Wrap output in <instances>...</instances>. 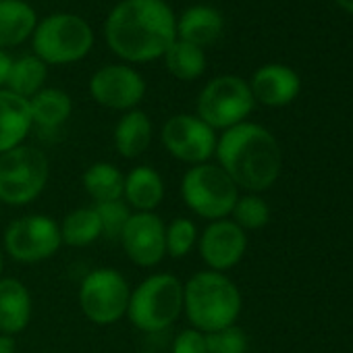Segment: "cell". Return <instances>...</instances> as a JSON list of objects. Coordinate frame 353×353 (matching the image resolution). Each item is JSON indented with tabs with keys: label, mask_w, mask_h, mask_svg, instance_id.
Returning a JSON list of instances; mask_svg holds the SVG:
<instances>
[{
	"label": "cell",
	"mask_w": 353,
	"mask_h": 353,
	"mask_svg": "<svg viewBox=\"0 0 353 353\" xmlns=\"http://www.w3.org/2000/svg\"><path fill=\"white\" fill-rule=\"evenodd\" d=\"M108 48L129 63H150L176 40V19L164 0H123L104 28Z\"/></svg>",
	"instance_id": "cell-1"
},
{
	"label": "cell",
	"mask_w": 353,
	"mask_h": 353,
	"mask_svg": "<svg viewBox=\"0 0 353 353\" xmlns=\"http://www.w3.org/2000/svg\"><path fill=\"white\" fill-rule=\"evenodd\" d=\"M214 154L233 183L252 194L270 190L283 166L276 137L256 123H239L227 129L216 141Z\"/></svg>",
	"instance_id": "cell-2"
},
{
	"label": "cell",
	"mask_w": 353,
	"mask_h": 353,
	"mask_svg": "<svg viewBox=\"0 0 353 353\" xmlns=\"http://www.w3.org/2000/svg\"><path fill=\"white\" fill-rule=\"evenodd\" d=\"M183 312L192 328L208 334L235 324L241 293L225 272L200 270L183 285Z\"/></svg>",
	"instance_id": "cell-3"
},
{
	"label": "cell",
	"mask_w": 353,
	"mask_h": 353,
	"mask_svg": "<svg viewBox=\"0 0 353 353\" xmlns=\"http://www.w3.org/2000/svg\"><path fill=\"white\" fill-rule=\"evenodd\" d=\"M183 314V283L174 274L156 272L143 279L129 297V322L148 334L166 330Z\"/></svg>",
	"instance_id": "cell-4"
},
{
	"label": "cell",
	"mask_w": 353,
	"mask_h": 353,
	"mask_svg": "<svg viewBox=\"0 0 353 353\" xmlns=\"http://www.w3.org/2000/svg\"><path fill=\"white\" fill-rule=\"evenodd\" d=\"M50 179V162L34 145H17L0 154V204L28 206L46 188Z\"/></svg>",
	"instance_id": "cell-5"
},
{
	"label": "cell",
	"mask_w": 353,
	"mask_h": 353,
	"mask_svg": "<svg viewBox=\"0 0 353 353\" xmlns=\"http://www.w3.org/2000/svg\"><path fill=\"white\" fill-rule=\"evenodd\" d=\"M181 198L194 214L212 223L231 216L239 200V188L219 164L204 162L183 174Z\"/></svg>",
	"instance_id": "cell-6"
},
{
	"label": "cell",
	"mask_w": 353,
	"mask_h": 353,
	"mask_svg": "<svg viewBox=\"0 0 353 353\" xmlns=\"http://www.w3.org/2000/svg\"><path fill=\"white\" fill-rule=\"evenodd\" d=\"M34 52L46 65H71L94 46V32L79 15L57 13L40 21L32 36Z\"/></svg>",
	"instance_id": "cell-7"
},
{
	"label": "cell",
	"mask_w": 353,
	"mask_h": 353,
	"mask_svg": "<svg viewBox=\"0 0 353 353\" xmlns=\"http://www.w3.org/2000/svg\"><path fill=\"white\" fill-rule=\"evenodd\" d=\"M254 96L250 83L235 75H221L206 83L198 96V117L216 129H231L245 123L248 114L254 110Z\"/></svg>",
	"instance_id": "cell-8"
},
{
	"label": "cell",
	"mask_w": 353,
	"mask_h": 353,
	"mask_svg": "<svg viewBox=\"0 0 353 353\" xmlns=\"http://www.w3.org/2000/svg\"><path fill=\"white\" fill-rule=\"evenodd\" d=\"M129 297L131 287L114 268H96L88 272L77 293L83 316L98 326H110L127 316Z\"/></svg>",
	"instance_id": "cell-9"
},
{
	"label": "cell",
	"mask_w": 353,
	"mask_h": 353,
	"mask_svg": "<svg viewBox=\"0 0 353 353\" xmlns=\"http://www.w3.org/2000/svg\"><path fill=\"white\" fill-rule=\"evenodd\" d=\"M61 241L59 223L46 214H30L13 221L5 231V250L15 262L36 264L52 258Z\"/></svg>",
	"instance_id": "cell-10"
},
{
	"label": "cell",
	"mask_w": 353,
	"mask_h": 353,
	"mask_svg": "<svg viewBox=\"0 0 353 353\" xmlns=\"http://www.w3.org/2000/svg\"><path fill=\"white\" fill-rule=\"evenodd\" d=\"M160 141L172 158L196 166L214 156L219 137L198 114H174L162 125Z\"/></svg>",
	"instance_id": "cell-11"
},
{
	"label": "cell",
	"mask_w": 353,
	"mask_h": 353,
	"mask_svg": "<svg viewBox=\"0 0 353 353\" xmlns=\"http://www.w3.org/2000/svg\"><path fill=\"white\" fill-rule=\"evenodd\" d=\"M92 98L110 110H133L145 96L143 77L127 65H106L90 79Z\"/></svg>",
	"instance_id": "cell-12"
},
{
	"label": "cell",
	"mask_w": 353,
	"mask_h": 353,
	"mask_svg": "<svg viewBox=\"0 0 353 353\" xmlns=\"http://www.w3.org/2000/svg\"><path fill=\"white\" fill-rule=\"evenodd\" d=\"M119 241L133 264L152 268L166 256V225L154 212H133Z\"/></svg>",
	"instance_id": "cell-13"
},
{
	"label": "cell",
	"mask_w": 353,
	"mask_h": 353,
	"mask_svg": "<svg viewBox=\"0 0 353 353\" xmlns=\"http://www.w3.org/2000/svg\"><path fill=\"white\" fill-rule=\"evenodd\" d=\"M198 250L210 270L225 272L241 262L248 250V235L233 221H212L200 235Z\"/></svg>",
	"instance_id": "cell-14"
},
{
	"label": "cell",
	"mask_w": 353,
	"mask_h": 353,
	"mask_svg": "<svg viewBox=\"0 0 353 353\" xmlns=\"http://www.w3.org/2000/svg\"><path fill=\"white\" fill-rule=\"evenodd\" d=\"M299 77L293 69L285 65H266L258 69L252 77L250 90L254 100L264 106H285L293 102L299 94Z\"/></svg>",
	"instance_id": "cell-15"
},
{
	"label": "cell",
	"mask_w": 353,
	"mask_h": 353,
	"mask_svg": "<svg viewBox=\"0 0 353 353\" xmlns=\"http://www.w3.org/2000/svg\"><path fill=\"white\" fill-rule=\"evenodd\" d=\"M34 314L30 289L19 279H0V334H19Z\"/></svg>",
	"instance_id": "cell-16"
},
{
	"label": "cell",
	"mask_w": 353,
	"mask_h": 353,
	"mask_svg": "<svg viewBox=\"0 0 353 353\" xmlns=\"http://www.w3.org/2000/svg\"><path fill=\"white\" fill-rule=\"evenodd\" d=\"M32 127L30 100L9 90H0V154L21 145Z\"/></svg>",
	"instance_id": "cell-17"
},
{
	"label": "cell",
	"mask_w": 353,
	"mask_h": 353,
	"mask_svg": "<svg viewBox=\"0 0 353 353\" xmlns=\"http://www.w3.org/2000/svg\"><path fill=\"white\" fill-rule=\"evenodd\" d=\"M225 30V19L223 15L208 5H196L190 7L181 19L176 21V40L190 42L198 48L212 46Z\"/></svg>",
	"instance_id": "cell-18"
},
{
	"label": "cell",
	"mask_w": 353,
	"mask_h": 353,
	"mask_svg": "<svg viewBox=\"0 0 353 353\" xmlns=\"http://www.w3.org/2000/svg\"><path fill=\"white\" fill-rule=\"evenodd\" d=\"M123 200L135 212H154L164 200V181L156 168L135 166L125 174Z\"/></svg>",
	"instance_id": "cell-19"
},
{
	"label": "cell",
	"mask_w": 353,
	"mask_h": 353,
	"mask_svg": "<svg viewBox=\"0 0 353 353\" xmlns=\"http://www.w3.org/2000/svg\"><path fill=\"white\" fill-rule=\"evenodd\" d=\"M114 148L123 158H139L152 143V121L143 110H129L114 127Z\"/></svg>",
	"instance_id": "cell-20"
},
{
	"label": "cell",
	"mask_w": 353,
	"mask_h": 353,
	"mask_svg": "<svg viewBox=\"0 0 353 353\" xmlns=\"http://www.w3.org/2000/svg\"><path fill=\"white\" fill-rule=\"evenodd\" d=\"M38 26L36 11L23 0H3L0 3V48L23 44Z\"/></svg>",
	"instance_id": "cell-21"
},
{
	"label": "cell",
	"mask_w": 353,
	"mask_h": 353,
	"mask_svg": "<svg viewBox=\"0 0 353 353\" xmlns=\"http://www.w3.org/2000/svg\"><path fill=\"white\" fill-rule=\"evenodd\" d=\"M32 121L42 131H57L67 123L73 110V102L67 92L59 88H44L30 98Z\"/></svg>",
	"instance_id": "cell-22"
},
{
	"label": "cell",
	"mask_w": 353,
	"mask_h": 353,
	"mask_svg": "<svg viewBox=\"0 0 353 353\" xmlns=\"http://www.w3.org/2000/svg\"><path fill=\"white\" fill-rule=\"evenodd\" d=\"M83 190L94 200V204L112 202L123 198L125 174L110 162H94L83 172Z\"/></svg>",
	"instance_id": "cell-23"
},
{
	"label": "cell",
	"mask_w": 353,
	"mask_h": 353,
	"mask_svg": "<svg viewBox=\"0 0 353 353\" xmlns=\"http://www.w3.org/2000/svg\"><path fill=\"white\" fill-rule=\"evenodd\" d=\"M46 77H48L46 63L40 61L36 54H26V57L13 61L11 71H9V79H7V90L30 100L40 90H44Z\"/></svg>",
	"instance_id": "cell-24"
},
{
	"label": "cell",
	"mask_w": 353,
	"mask_h": 353,
	"mask_svg": "<svg viewBox=\"0 0 353 353\" xmlns=\"http://www.w3.org/2000/svg\"><path fill=\"white\" fill-rule=\"evenodd\" d=\"M59 229H61L63 245H71V248H85L102 237V225L94 206L77 208L69 212L59 225Z\"/></svg>",
	"instance_id": "cell-25"
},
{
	"label": "cell",
	"mask_w": 353,
	"mask_h": 353,
	"mask_svg": "<svg viewBox=\"0 0 353 353\" xmlns=\"http://www.w3.org/2000/svg\"><path fill=\"white\" fill-rule=\"evenodd\" d=\"M164 65L172 77L181 81H194L206 71V54L202 48L190 42L174 40L164 52Z\"/></svg>",
	"instance_id": "cell-26"
},
{
	"label": "cell",
	"mask_w": 353,
	"mask_h": 353,
	"mask_svg": "<svg viewBox=\"0 0 353 353\" xmlns=\"http://www.w3.org/2000/svg\"><path fill=\"white\" fill-rule=\"evenodd\" d=\"M200 233L194 221L185 216H176L166 225V256L185 258L198 245Z\"/></svg>",
	"instance_id": "cell-27"
},
{
	"label": "cell",
	"mask_w": 353,
	"mask_h": 353,
	"mask_svg": "<svg viewBox=\"0 0 353 353\" xmlns=\"http://www.w3.org/2000/svg\"><path fill=\"white\" fill-rule=\"evenodd\" d=\"M231 216H233V223L239 225L243 231H256V229H262L268 225L270 208L260 196L250 194V196H243L235 202Z\"/></svg>",
	"instance_id": "cell-28"
},
{
	"label": "cell",
	"mask_w": 353,
	"mask_h": 353,
	"mask_svg": "<svg viewBox=\"0 0 353 353\" xmlns=\"http://www.w3.org/2000/svg\"><path fill=\"white\" fill-rule=\"evenodd\" d=\"M94 210H96V214L100 219L102 235L106 239H110V241H119L125 225L129 223V219L133 214L129 204L121 198V200H112V202L94 204Z\"/></svg>",
	"instance_id": "cell-29"
},
{
	"label": "cell",
	"mask_w": 353,
	"mask_h": 353,
	"mask_svg": "<svg viewBox=\"0 0 353 353\" xmlns=\"http://www.w3.org/2000/svg\"><path fill=\"white\" fill-rule=\"evenodd\" d=\"M206 345H208V353H248L250 341L243 328L231 324L227 328L208 332Z\"/></svg>",
	"instance_id": "cell-30"
},
{
	"label": "cell",
	"mask_w": 353,
	"mask_h": 353,
	"mask_svg": "<svg viewBox=\"0 0 353 353\" xmlns=\"http://www.w3.org/2000/svg\"><path fill=\"white\" fill-rule=\"evenodd\" d=\"M170 353H208L206 334L196 328H183L174 336Z\"/></svg>",
	"instance_id": "cell-31"
},
{
	"label": "cell",
	"mask_w": 353,
	"mask_h": 353,
	"mask_svg": "<svg viewBox=\"0 0 353 353\" xmlns=\"http://www.w3.org/2000/svg\"><path fill=\"white\" fill-rule=\"evenodd\" d=\"M11 65H13V59H11L3 48H0V85H7Z\"/></svg>",
	"instance_id": "cell-32"
},
{
	"label": "cell",
	"mask_w": 353,
	"mask_h": 353,
	"mask_svg": "<svg viewBox=\"0 0 353 353\" xmlns=\"http://www.w3.org/2000/svg\"><path fill=\"white\" fill-rule=\"evenodd\" d=\"M0 353H17V341H15V336L0 334Z\"/></svg>",
	"instance_id": "cell-33"
},
{
	"label": "cell",
	"mask_w": 353,
	"mask_h": 353,
	"mask_svg": "<svg viewBox=\"0 0 353 353\" xmlns=\"http://www.w3.org/2000/svg\"><path fill=\"white\" fill-rule=\"evenodd\" d=\"M336 5H339V7H343L345 11L353 13V0H336Z\"/></svg>",
	"instance_id": "cell-34"
},
{
	"label": "cell",
	"mask_w": 353,
	"mask_h": 353,
	"mask_svg": "<svg viewBox=\"0 0 353 353\" xmlns=\"http://www.w3.org/2000/svg\"><path fill=\"white\" fill-rule=\"evenodd\" d=\"M3 268H5V258H3V250H0V279H3Z\"/></svg>",
	"instance_id": "cell-35"
},
{
	"label": "cell",
	"mask_w": 353,
	"mask_h": 353,
	"mask_svg": "<svg viewBox=\"0 0 353 353\" xmlns=\"http://www.w3.org/2000/svg\"><path fill=\"white\" fill-rule=\"evenodd\" d=\"M139 353H152V351H139Z\"/></svg>",
	"instance_id": "cell-36"
},
{
	"label": "cell",
	"mask_w": 353,
	"mask_h": 353,
	"mask_svg": "<svg viewBox=\"0 0 353 353\" xmlns=\"http://www.w3.org/2000/svg\"><path fill=\"white\" fill-rule=\"evenodd\" d=\"M0 3H3V0H0Z\"/></svg>",
	"instance_id": "cell-37"
}]
</instances>
